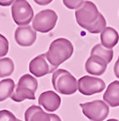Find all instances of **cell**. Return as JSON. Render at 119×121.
<instances>
[{
  "label": "cell",
  "instance_id": "6da1fadb",
  "mask_svg": "<svg viewBox=\"0 0 119 121\" xmlns=\"http://www.w3.org/2000/svg\"><path fill=\"white\" fill-rule=\"evenodd\" d=\"M73 52V45L69 40L65 38H58L50 44L48 52L45 54L50 65L58 69L60 65L72 56Z\"/></svg>",
  "mask_w": 119,
  "mask_h": 121
},
{
  "label": "cell",
  "instance_id": "7a4b0ae2",
  "mask_svg": "<svg viewBox=\"0 0 119 121\" xmlns=\"http://www.w3.org/2000/svg\"><path fill=\"white\" fill-rule=\"evenodd\" d=\"M52 84L58 93L64 95H72L78 90L77 79L64 69H57L53 73Z\"/></svg>",
  "mask_w": 119,
  "mask_h": 121
},
{
  "label": "cell",
  "instance_id": "3957f363",
  "mask_svg": "<svg viewBox=\"0 0 119 121\" xmlns=\"http://www.w3.org/2000/svg\"><path fill=\"white\" fill-rule=\"evenodd\" d=\"M101 15L97 6L92 1H84L80 7L75 10L76 22L87 31L98 22Z\"/></svg>",
  "mask_w": 119,
  "mask_h": 121
},
{
  "label": "cell",
  "instance_id": "277c9868",
  "mask_svg": "<svg viewBox=\"0 0 119 121\" xmlns=\"http://www.w3.org/2000/svg\"><path fill=\"white\" fill-rule=\"evenodd\" d=\"M79 106L82 108L83 114L91 121H104L109 113V108L104 101L95 100Z\"/></svg>",
  "mask_w": 119,
  "mask_h": 121
},
{
  "label": "cell",
  "instance_id": "5b68a950",
  "mask_svg": "<svg viewBox=\"0 0 119 121\" xmlns=\"http://www.w3.org/2000/svg\"><path fill=\"white\" fill-rule=\"evenodd\" d=\"M11 11L13 21L19 26L28 25L34 17L32 7L26 0H15Z\"/></svg>",
  "mask_w": 119,
  "mask_h": 121
},
{
  "label": "cell",
  "instance_id": "8992f818",
  "mask_svg": "<svg viewBox=\"0 0 119 121\" xmlns=\"http://www.w3.org/2000/svg\"><path fill=\"white\" fill-rule=\"evenodd\" d=\"M58 15L51 9L42 10L32 19V28L37 32L48 33L56 26Z\"/></svg>",
  "mask_w": 119,
  "mask_h": 121
},
{
  "label": "cell",
  "instance_id": "52a82bcc",
  "mask_svg": "<svg viewBox=\"0 0 119 121\" xmlns=\"http://www.w3.org/2000/svg\"><path fill=\"white\" fill-rule=\"evenodd\" d=\"M78 91L82 95L91 96L96 93L103 92L105 88V83L102 78L91 76H84L78 79Z\"/></svg>",
  "mask_w": 119,
  "mask_h": 121
},
{
  "label": "cell",
  "instance_id": "ba28073f",
  "mask_svg": "<svg viewBox=\"0 0 119 121\" xmlns=\"http://www.w3.org/2000/svg\"><path fill=\"white\" fill-rule=\"evenodd\" d=\"M29 72H30L34 77L36 78H41L46 76L47 74L54 73L56 71V68L50 65L46 59V54H39L38 56L34 57L28 66Z\"/></svg>",
  "mask_w": 119,
  "mask_h": 121
},
{
  "label": "cell",
  "instance_id": "9c48e42d",
  "mask_svg": "<svg viewBox=\"0 0 119 121\" xmlns=\"http://www.w3.org/2000/svg\"><path fill=\"white\" fill-rule=\"evenodd\" d=\"M15 40L21 47H30L36 41V31L32 26H19L15 31Z\"/></svg>",
  "mask_w": 119,
  "mask_h": 121
},
{
  "label": "cell",
  "instance_id": "30bf717a",
  "mask_svg": "<svg viewBox=\"0 0 119 121\" xmlns=\"http://www.w3.org/2000/svg\"><path fill=\"white\" fill-rule=\"evenodd\" d=\"M61 97L51 90L41 93V95L38 98V104L42 106L48 112H53L57 110L61 106Z\"/></svg>",
  "mask_w": 119,
  "mask_h": 121
},
{
  "label": "cell",
  "instance_id": "8fae6325",
  "mask_svg": "<svg viewBox=\"0 0 119 121\" xmlns=\"http://www.w3.org/2000/svg\"><path fill=\"white\" fill-rule=\"evenodd\" d=\"M107 67V62L99 56H90L85 63L86 72L94 76H102Z\"/></svg>",
  "mask_w": 119,
  "mask_h": 121
},
{
  "label": "cell",
  "instance_id": "7c38bea8",
  "mask_svg": "<svg viewBox=\"0 0 119 121\" xmlns=\"http://www.w3.org/2000/svg\"><path fill=\"white\" fill-rule=\"evenodd\" d=\"M104 101L112 108L119 106V80H114L106 87Z\"/></svg>",
  "mask_w": 119,
  "mask_h": 121
},
{
  "label": "cell",
  "instance_id": "4fadbf2b",
  "mask_svg": "<svg viewBox=\"0 0 119 121\" xmlns=\"http://www.w3.org/2000/svg\"><path fill=\"white\" fill-rule=\"evenodd\" d=\"M25 121H51V113L46 112L39 106L29 107L25 113Z\"/></svg>",
  "mask_w": 119,
  "mask_h": 121
},
{
  "label": "cell",
  "instance_id": "5bb4252c",
  "mask_svg": "<svg viewBox=\"0 0 119 121\" xmlns=\"http://www.w3.org/2000/svg\"><path fill=\"white\" fill-rule=\"evenodd\" d=\"M119 35L118 32L112 27H105L101 32V43L102 46L108 49H112L118 43Z\"/></svg>",
  "mask_w": 119,
  "mask_h": 121
},
{
  "label": "cell",
  "instance_id": "9a60e30c",
  "mask_svg": "<svg viewBox=\"0 0 119 121\" xmlns=\"http://www.w3.org/2000/svg\"><path fill=\"white\" fill-rule=\"evenodd\" d=\"M15 82L11 78L2 79L0 82V102H3L6 99L11 98L15 91Z\"/></svg>",
  "mask_w": 119,
  "mask_h": 121
},
{
  "label": "cell",
  "instance_id": "2e32d148",
  "mask_svg": "<svg viewBox=\"0 0 119 121\" xmlns=\"http://www.w3.org/2000/svg\"><path fill=\"white\" fill-rule=\"evenodd\" d=\"M11 99L15 102H23L24 100H35V93L31 91L30 89L25 88V87H19L16 86L15 91L11 96Z\"/></svg>",
  "mask_w": 119,
  "mask_h": 121
},
{
  "label": "cell",
  "instance_id": "e0dca14e",
  "mask_svg": "<svg viewBox=\"0 0 119 121\" xmlns=\"http://www.w3.org/2000/svg\"><path fill=\"white\" fill-rule=\"evenodd\" d=\"M91 56L101 57L104 59L108 64L111 62V60L113 58V50L104 48V46H102V44H97L96 46H94V48L91 50Z\"/></svg>",
  "mask_w": 119,
  "mask_h": 121
},
{
  "label": "cell",
  "instance_id": "ac0fdd59",
  "mask_svg": "<svg viewBox=\"0 0 119 121\" xmlns=\"http://www.w3.org/2000/svg\"><path fill=\"white\" fill-rule=\"evenodd\" d=\"M17 86L28 88L35 93L37 90V87H38V82H37V79L34 77H32L31 75L25 74L23 77H21V78L19 79Z\"/></svg>",
  "mask_w": 119,
  "mask_h": 121
},
{
  "label": "cell",
  "instance_id": "d6986e66",
  "mask_svg": "<svg viewBox=\"0 0 119 121\" xmlns=\"http://www.w3.org/2000/svg\"><path fill=\"white\" fill-rule=\"evenodd\" d=\"M14 62L11 58H0V78H6L11 76L14 72Z\"/></svg>",
  "mask_w": 119,
  "mask_h": 121
},
{
  "label": "cell",
  "instance_id": "ffe728a7",
  "mask_svg": "<svg viewBox=\"0 0 119 121\" xmlns=\"http://www.w3.org/2000/svg\"><path fill=\"white\" fill-rule=\"evenodd\" d=\"M105 27H106V21L104 17V16L101 15L100 17H99V19H98V22L90 29H89L88 31L90 33H92V34H98V33H101Z\"/></svg>",
  "mask_w": 119,
  "mask_h": 121
},
{
  "label": "cell",
  "instance_id": "44dd1931",
  "mask_svg": "<svg viewBox=\"0 0 119 121\" xmlns=\"http://www.w3.org/2000/svg\"><path fill=\"white\" fill-rule=\"evenodd\" d=\"M9 52V42L5 36L0 34V58L5 56Z\"/></svg>",
  "mask_w": 119,
  "mask_h": 121
},
{
  "label": "cell",
  "instance_id": "7402d4cb",
  "mask_svg": "<svg viewBox=\"0 0 119 121\" xmlns=\"http://www.w3.org/2000/svg\"><path fill=\"white\" fill-rule=\"evenodd\" d=\"M19 119L7 109L0 110V121H18Z\"/></svg>",
  "mask_w": 119,
  "mask_h": 121
},
{
  "label": "cell",
  "instance_id": "603a6c76",
  "mask_svg": "<svg viewBox=\"0 0 119 121\" xmlns=\"http://www.w3.org/2000/svg\"><path fill=\"white\" fill-rule=\"evenodd\" d=\"M63 2L66 8L69 10H76L84 2V0H63Z\"/></svg>",
  "mask_w": 119,
  "mask_h": 121
},
{
  "label": "cell",
  "instance_id": "cb8c5ba5",
  "mask_svg": "<svg viewBox=\"0 0 119 121\" xmlns=\"http://www.w3.org/2000/svg\"><path fill=\"white\" fill-rule=\"evenodd\" d=\"M15 2V0H0V6L7 7Z\"/></svg>",
  "mask_w": 119,
  "mask_h": 121
},
{
  "label": "cell",
  "instance_id": "d4e9b609",
  "mask_svg": "<svg viewBox=\"0 0 119 121\" xmlns=\"http://www.w3.org/2000/svg\"><path fill=\"white\" fill-rule=\"evenodd\" d=\"M33 1L38 4V5H41V6H44V5H48L50 4L53 0H33Z\"/></svg>",
  "mask_w": 119,
  "mask_h": 121
},
{
  "label": "cell",
  "instance_id": "484cf974",
  "mask_svg": "<svg viewBox=\"0 0 119 121\" xmlns=\"http://www.w3.org/2000/svg\"><path fill=\"white\" fill-rule=\"evenodd\" d=\"M114 74L116 76L117 78H119V56H118V59H117V61L115 62L114 64Z\"/></svg>",
  "mask_w": 119,
  "mask_h": 121
},
{
  "label": "cell",
  "instance_id": "4316f807",
  "mask_svg": "<svg viewBox=\"0 0 119 121\" xmlns=\"http://www.w3.org/2000/svg\"><path fill=\"white\" fill-rule=\"evenodd\" d=\"M51 121H62V119L60 118L59 115L54 114V113H51Z\"/></svg>",
  "mask_w": 119,
  "mask_h": 121
},
{
  "label": "cell",
  "instance_id": "83f0119b",
  "mask_svg": "<svg viewBox=\"0 0 119 121\" xmlns=\"http://www.w3.org/2000/svg\"><path fill=\"white\" fill-rule=\"evenodd\" d=\"M106 121H119V120H117V119H108V120H106Z\"/></svg>",
  "mask_w": 119,
  "mask_h": 121
},
{
  "label": "cell",
  "instance_id": "f1b7e54d",
  "mask_svg": "<svg viewBox=\"0 0 119 121\" xmlns=\"http://www.w3.org/2000/svg\"><path fill=\"white\" fill-rule=\"evenodd\" d=\"M18 121H22V120H20V119H19V120H18Z\"/></svg>",
  "mask_w": 119,
  "mask_h": 121
}]
</instances>
